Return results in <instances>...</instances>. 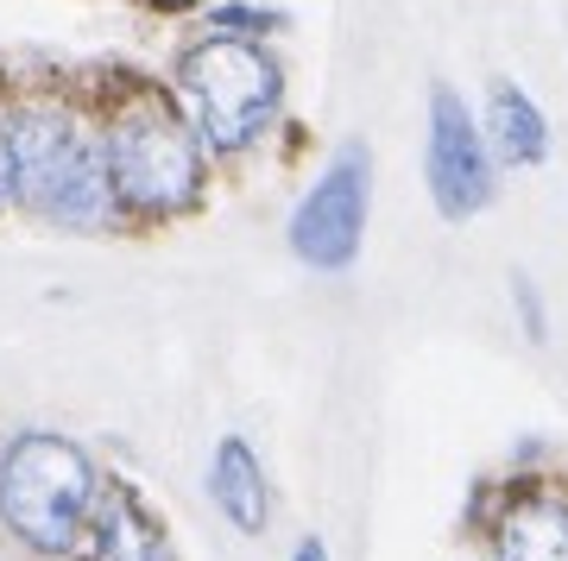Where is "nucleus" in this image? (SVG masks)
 <instances>
[{
  "instance_id": "nucleus-5",
  "label": "nucleus",
  "mask_w": 568,
  "mask_h": 561,
  "mask_svg": "<svg viewBox=\"0 0 568 561\" xmlns=\"http://www.w3.org/2000/svg\"><path fill=\"white\" fill-rule=\"evenodd\" d=\"M366 183H373V159H366L361 140H347L323 164V177L304 190L297 215H291V253L310 272H342V265H354L361 234H366V202H373Z\"/></svg>"
},
{
  "instance_id": "nucleus-11",
  "label": "nucleus",
  "mask_w": 568,
  "mask_h": 561,
  "mask_svg": "<svg viewBox=\"0 0 568 561\" xmlns=\"http://www.w3.org/2000/svg\"><path fill=\"white\" fill-rule=\"evenodd\" d=\"M284 13L278 7H265V0H209L203 13H196V32H222V39H278L284 32Z\"/></svg>"
},
{
  "instance_id": "nucleus-7",
  "label": "nucleus",
  "mask_w": 568,
  "mask_h": 561,
  "mask_svg": "<svg viewBox=\"0 0 568 561\" xmlns=\"http://www.w3.org/2000/svg\"><path fill=\"white\" fill-rule=\"evenodd\" d=\"M89 561H171L159 518L140 504L133 486H108L89 518Z\"/></svg>"
},
{
  "instance_id": "nucleus-8",
  "label": "nucleus",
  "mask_w": 568,
  "mask_h": 561,
  "mask_svg": "<svg viewBox=\"0 0 568 561\" xmlns=\"http://www.w3.org/2000/svg\"><path fill=\"white\" fill-rule=\"evenodd\" d=\"M209 499L241 537H265L272 523V492H265V467L253 461V448L241 436H222L209 455Z\"/></svg>"
},
{
  "instance_id": "nucleus-2",
  "label": "nucleus",
  "mask_w": 568,
  "mask_h": 561,
  "mask_svg": "<svg viewBox=\"0 0 568 561\" xmlns=\"http://www.w3.org/2000/svg\"><path fill=\"white\" fill-rule=\"evenodd\" d=\"M102 121V159L121 215L133 221H171L203 202L209 183V145L196 140L190 114L164 82H126L95 108Z\"/></svg>"
},
{
  "instance_id": "nucleus-14",
  "label": "nucleus",
  "mask_w": 568,
  "mask_h": 561,
  "mask_svg": "<svg viewBox=\"0 0 568 561\" xmlns=\"http://www.w3.org/2000/svg\"><path fill=\"white\" fill-rule=\"evenodd\" d=\"M13 202V164H7V140H0V208Z\"/></svg>"
},
{
  "instance_id": "nucleus-9",
  "label": "nucleus",
  "mask_w": 568,
  "mask_h": 561,
  "mask_svg": "<svg viewBox=\"0 0 568 561\" xmlns=\"http://www.w3.org/2000/svg\"><path fill=\"white\" fill-rule=\"evenodd\" d=\"M493 555L499 561H568V504L556 499H511L493 518Z\"/></svg>"
},
{
  "instance_id": "nucleus-12",
  "label": "nucleus",
  "mask_w": 568,
  "mask_h": 561,
  "mask_svg": "<svg viewBox=\"0 0 568 561\" xmlns=\"http://www.w3.org/2000/svg\"><path fill=\"white\" fill-rule=\"evenodd\" d=\"M511 303H518V316H525V335H530V341H549V322H544V303H537V284H530V278H511Z\"/></svg>"
},
{
  "instance_id": "nucleus-4",
  "label": "nucleus",
  "mask_w": 568,
  "mask_h": 561,
  "mask_svg": "<svg viewBox=\"0 0 568 561\" xmlns=\"http://www.w3.org/2000/svg\"><path fill=\"white\" fill-rule=\"evenodd\" d=\"M102 480L89 448L58 429H26L0 448V530L32 555H70L89 537Z\"/></svg>"
},
{
  "instance_id": "nucleus-10",
  "label": "nucleus",
  "mask_w": 568,
  "mask_h": 561,
  "mask_svg": "<svg viewBox=\"0 0 568 561\" xmlns=\"http://www.w3.org/2000/svg\"><path fill=\"white\" fill-rule=\"evenodd\" d=\"M487 140H493V159L499 164H544L549 159V121L544 108L518 89V82H493L487 89Z\"/></svg>"
},
{
  "instance_id": "nucleus-15",
  "label": "nucleus",
  "mask_w": 568,
  "mask_h": 561,
  "mask_svg": "<svg viewBox=\"0 0 568 561\" xmlns=\"http://www.w3.org/2000/svg\"><path fill=\"white\" fill-rule=\"evenodd\" d=\"M291 561H328L323 537H304V542H297V555H291Z\"/></svg>"
},
{
  "instance_id": "nucleus-1",
  "label": "nucleus",
  "mask_w": 568,
  "mask_h": 561,
  "mask_svg": "<svg viewBox=\"0 0 568 561\" xmlns=\"http://www.w3.org/2000/svg\"><path fill=\"white\" fill-rule=\"evenodd\" d=\"M0 140L13 164V208L58 234H102L121 221L102 159V121L63 95H20L0 114Z\"/></svg>"
},
{
  "instance_id": "nucleus-6",
  "label": "nucleus",
  "mask_w": 568,
  "mask_h": 561,
  "mask_svg": "<svg viewBox=\"0 0 568 561\" xmlns=\"http://www.w3.org/2000/svg\"><path fill=\"white\" fill-rule=\"evenodd\" d=\"M424 171L429 196L448 221L480 215L499 196V159H493L487 126L467 114V101L455 89H429V140H424Z\"/></svg>"
},
{
  "instance_id": "nucleus-3",
  "label": "nucleus",
  "mask_w": 568,
  "mask_h": 561,
  "mask_svg": "<svg viewBox=\"0 0 568 561\" xmlns=\"http://www.w3.org/2000/svg\"><path fill=\"white\" fill-rule=\"evenodd\" d=\"M164 89L190 114L209 159H246L253 145L272 140V126L284 114V63L272 58L265 39L196 32V39L178 44Z\"/></svg>"
},
{
  "instance_id": "nucleus-13",
  "label": "nucleus",
  "mask_w": 568,
  "mask_h": 561,
  "mask_svg": "<svg viewBox=\"0 0 568 561\" xmlns=\"http://www.w3.org/2000/svg\"><path fill=\"white\" fill-rule=\"evenodd\" d=\"M140 7H152V13H171V20H183V13L196 20V13H203L209 0H140Z\"/></svg>"
}]
</instances>
